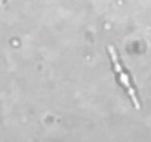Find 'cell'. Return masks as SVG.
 I'll use <instances>...</instances> for the list:
<instances>
[{"mask_svg":"<svg viewBox=\"0 0 151 142\" xmlns=\"http://www.w3.org/2000/svg\"><path fill=\"white\" fill-rule=\"evenodd\" d=\"M108 53L111 56V62H113V67H114V73L117 76V80L120 82V85L126 89L129 98L132 99L135 108H141V104H139V99H138V95H136V90L132 85V80H130V76L126 73V70L122 67L120 61H119V56H117V52L114 49V46H108Z\"/></svg>","mask_w":151,"mask_h":142,"instance_id":"cell-1","label":"cell"}]
</instances>
